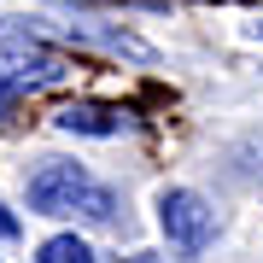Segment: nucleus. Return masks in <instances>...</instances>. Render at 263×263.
Segmentation results:
<instances>
[{"label": "nucleus", "mask_w": 263, "mask_h": 263, "mask_svg": "<svg viewBox=\"0 0 263 263\" xmlns=\"http://www.w3.org/2000/svg\"><path fill=\"white\" fill-rule=\"evenodd\" d=\"M24 193H29L35 216H88V222H111L117 216V193L100 187L82 164H65V158H47L24 181Z\"/></svg>", "instance_id": "nucleus-1"}, {"label": "nucleus", "mask_w": 263, "mask_h": 263, "mask_svg": "<svg viewBox=\"0 0 263 263\" xmlns=\"http://www.w3.org/2000/svg\"><path fill=\"white\" fill-rule=\"evenodd\" d=\"M158 228L176 257H199L216 240V211L199 199L193 187H164L158 193Z\"/></svg>", "instance_id": "nucleus-2"}, {"label": "nucleus", "mask_w": 263, "mask_h": 263, "mask_svg": "<svg viewBox=\"0 0 263 263\" xmlns=\"http://www.w3.org/2000/svg\"><path fill=\"white\" fill-rule=\"evenodd\" d=\"M6 76L12 82H24V88H47V82H65L70 76V59L65 53H47V47H35V41H29V47H18V41H6Z\"/></svg>", "instance_id": "nucleus-3"}, {"label": "nucleus", "mask_w": 263, "mask_h": 263, "mask_svg": "<svg viewBox=\"0 0 263 263\" xmlns=\"http://www.w3.org/2000/svg\"><path fill=\"white\" fill-rule=\"evenodd\" d=\"M53 123H59V129H70V135H117V129H123L129 117H123L117 105H94V100H76V105H65V111H59Z\"/></svg>", "instance_id": "nucleus-4"}, {"label": "nucleus", "mask_w": 263, "mask_h": 263, "mask_svg": "<svg viewBox=\"0 0 263 263\" xmlns=\"http://www.w3.org/2000/svg\"><path fill=\"white\" fill-rule=\"evenodd\" d=\"M76 41H94V47L117 53V59H135V65H152V47L141 35H129V29H105V24H70Z\"/></svg>", "instance_id": "nucleus-5"}, {"label": "nucleus", "mask_w": 263, "mask_h": 263, "mask_svg": "<svg viewBox=\"0 0 263 263\" xmlns=\"http://www.w3.org/2000/svg\"><path fill=\"white\" fill-rule=\"evenodd\" d=\"M35 263H94V252H88V240H76V234H53V240H41Z\"/></svg>", "instance_id": "nucleus-6"}, {"label": "nucleus", "mask_w": 263, "mask_h": 263, "mask_svg": "<svg viewBox=\"0 0 263 263\" xmlns=\"http://www.w3.org/2000/svg\"><path fill=\"white\" fill-rule=\"evenodd\" d=\"M18 94H24V82H12V76H0V117L18 105Z\"/></svg>", "instance_id": "nucleus-7"}, {"label": "nucleus", "mask_w": 263, "mask_h": 263, "mask_svg": "<svg viewBox=\"0 0 263 263\" xmlns=\"http://www.w3.org/2000/svg\"><path fill=\"white\" fill-rule=\"evenodd\" d=\"M0 240H18V216H12L6 205H0Z\"/></svg>", "instance_id": "nucleus-8"}, {"label": "nucleus", "mask_w": 263, "mask_h": 263, "mask_svg": "<svg viewBox=\"0 0 263 263\" xmlns=\"http://www.w3.org/2000/svg\"><path fill=\"white\" fill-rule=\"evenodd\" d=\"M123 263H164V257H123Z\"/></svg>", "instance_id": "nucleus-9"}, {"label": "nucleus", "mask_w": 263, "mask_h": 263, "mask_svg": "<svg viewBox=\"0 0 263 263\" xmlns=\"http://www.w3.org/2000/svg\"><path fill=\"white\" fill-rule=\"evenodd\" d=\"M252 35H257V41H263V18H257V24H252Z\"/></svg>", "instance_id": "nucleus-10"}]
</instances>
